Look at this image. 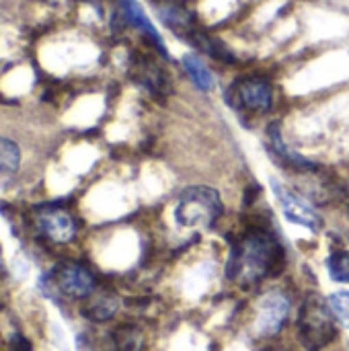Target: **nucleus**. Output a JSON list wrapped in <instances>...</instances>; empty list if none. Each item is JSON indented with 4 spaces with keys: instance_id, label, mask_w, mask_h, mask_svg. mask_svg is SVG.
<instances>
[{
    "instance_id": "nucleus-9",
    "label": "nucleus",
    "mask_w": 349,
    "mask_h": 351,
    "mask_svg": "<svg viewBox=\"0 0 349 351\" xmlns=\"http://www.w3.org/2000/svg\"><path fill=\"white\" fill-rule=\"evenodd\" d=\"M35 224H37V230L45 239H49L51 243H58V245L70 243L76 237L74 218L66 210H60V208H47V210L39 212L35 218Z\"/></svg>"
},
{
    "instance_id": "nucleus-12",
    "label": "nucleus",
    "mask_w": 349,
    "mask_h": 351,
    "mask_svg": "<svg viewBox=\"0 0 349 351\" xmlns=\"http://www.w3.org/2000/svg\"><path fill=\"white\" fill-rule=\"evenodd\" d=\"M109 348L111 351H144L146 335H144L142 327H138L134 323H123L111 331Z\"/></svg>"
},
{
    "instance_id": "nucleus-14",
    "label": "nucleus",
    "mask_w": 349,
    "mask_h": 351,
    "mask_svg": "<svg viewBox=\"0 0 349 351\" xmlns=\"http://www.w3.org/2000/svg\"><path fill=\"white\" fill-rule=\"evenodd\" d=\"M325 267H327L331 282L349 286V249H344V247L333 249L325 261Z\"/></svg>"
},
{
    "instance_id": "nucleus-8",
    "label": "nucleus",
    "mask_w": 349,
    "mask_h": 351,
    "mask_svg": "<svg viewBox=\"0 0 349 351\" xmlns=\"http://www.w3.org/2000/svg\"><path fill=\"white\" fill-rule=\"evenodd\" d=\"M117 12L128 27H134L152 43V47L158 51V56L169 60V49H167L160 33L156 31V27L150 23V19L146 16V12L142 10V6L136 0H117Z\"/></svg>"
},
{
    "instance_id": "nucleus-10",
    "label": "nucleus",
    "mask_w": 349,
    "mask_h": 351,
    "mask_svg": "<svg viewBox=\"0 0 349 351\" xmlns=\"http://www.w3.org/2000/svg\"><path fill=\"white\" fill-rule=\"evenodd\" d=\"M134 78L152 97L163 99L171 90V82H169L167 70L152 56H140V58L134 60Z\"/></svg>"
},
{
    "instance_id": "nucleus-3",
    "label": "nucleus",
    "mask_w": 349,
    "mask_h": 351,
    "mask_svg": "<svg viewBox=\"0 0 349 351\" xmlns=\"http://www.w3.org/2000/svg\"><path fill=\"white\" fill-rule=\"evenodd\" d=\"M224 216V202L216 187L189 185L183 187L175 208L173 220L183 230H212Z\"/></svg>"
},
{
    "instance_id": "nucleus-16",
    "label": "nucleus",
    "mask_w": 349,
    "mask_h": 351,
    "mask_svg": "<svg viewBox=\"0 0 349 351\" xmlns=\"http://www.w3.org/2000/svg\"><path fill=\"white\" fill-rule=\"evenodd\" d=\"M327 304L335 315L337 323L349 331V290H337L327 296Z\"/></svg>"
},
{
    "instance_id": "nucleus-5",
    "label": "nucleus",
    "mask_w": 349,
    "mask_h": 351,
    "mask_svg": "<svg viewBox=\"0 0 349 351\" xmlns=\"http://www.w3.org/2000/svg\"><path fill=\"white\" fill-rule=\"evenodd\" d=\"M292 315V296L282 288H269L265 290L251 315V333L253 337L261 341L276 339L288 325Z\"/></svg>"
},
{
    "instance_id": "nucleus-2",
    "label": "nucleus",
    "mask_w": 349,
    "mask_h": 351,
    "mask_svg": "<svg viewBox=\"0 0 349 351\" xmlns=\"http://www.w3.org/2000/svg\"><path fill=\"white\" fill-rule=\"evenodd\" d=\"M294 333L298 346L304 351H325L337 341V319L331 313L327 298L317 292H306L302 296L296 313Z\"/></svg>"
},
{
    "instance_id": "nucleus-7",
    "label": "nucleus",
    "mask_w": 349,
    "mask_h": 351,
    "mask_svg": "<svg viewBox=\"0 0 349 351\" xmlns=\"http://www.w3.org/2000/svg\"><path fill=\"white\" fill-rule=\"evenodd\" d=\"M272 183V191L280 204V210L284 214V218L290 222V224H296V226H302L311 232H319L323 228V218L321 214L304 199L300 197L296 191L288 189L284 183H280L276 177L269 179Z\"/></svg>"
},
{
    "instance_id": "nucleus-4",
    "label": "nucleus",
    "mask_w": 349,
    "mask_h": 351,
    "mask_svg": "<svg viewBox=\"0 0 349 351\" xmlns=\"http://www.w3.org/2000/svg\"><path fill=\"white\" fill-rule=\"evenodd\" d=\"M228 105L247 117H265L276 105V86L265 74H241L226 90Z\"/></svg>"
},
{
    "instance_id": "nucleus-15",
    "label": "nucleus",
    "mask_w": 349,
    "mask_h": 351,
    "mask_svg": "<svg viewBox=\"0 0 349 351\" xmlns=\"http://www.w3.org/2000/svg\"><path fill=\"white\" fill-rule=\"evenodd\" d=\"M21 167V148L10 138H0V175H14Z\"/></svg>"
},
{
    "instance_id": "nucleus-13",
    "label": "nucleus",
    "mask_w": 349,
    "mask_h": 351,
    "mask_svg": "<svg viewBox=\"0 0 349 351\" xmlns=\"http://www.w3.org/2000/svg\"><path fill=\"white\" fill-rule=\"evenodd\" d=\"M181 66H183L185 74L189 76V80H191V82L202 90V93H210V90H214V86H216V78H214L212 70L208 68V64L202 60V56H200V53H193V51L183 53V56H181Z\"/></svg>"
},
{
    "instance_id": "nucleus-17",
    "label": "nucleus",
    "mask_w": 349,
    "mask_h": 351,
    "mask_svg": "<svg viewBox=\"0 0 349 351\" xmlns=\"http://www.w3.org/2000/svg\"><path fill=\"white\" fill-rule=\"evenodd\" d=\"M16 351H31V346H29V341L27 339H23V337H16Z\"/></svg>"
},
{
    "instance_id": "nucleus-6",
    "label": "nucleus",
    "mask_w": 349,
    "mask_h": 351,
    "mask_svg": "<svg viewBox=\"0 0 349 351\" xmlns=\"http://www.w3.org/2000/svg\"><path fill=\"white\" fill-rule=\"evenodd\" d=\"M49 284L66 298L86 300L97 290V280L88 267L76 261H64L49 274Z\"/></svg>"
},
{
    "instance_id": "nucleus-18",
    "label": "nucleus",
    "mask_w": 349,
    "mask_h": 351,
    "mask_svg": "<svg viewBox=\"0 0 349 351\" xmlns=\"http://www.w3.org/2000/svg\"><path fill=\"white\" fill-rule=\"evenodd\" d=\"M346 232H348V237H349V210H348V214H346Z\"/></svg>"
},
{
    "instance_id": "nucleus-19",
    "label": "nucleus",
    "mask_w": 349,
    "mask_h": 351,
    "mask_svg": "<svg viewBox=\"0 0 349 351\" xmlns=\"http://www.w3.org/2000/svg\"><path fill=\"white\" fill-rule=\"evenodd\" d=\"M278 351H292V350H278Z\"/></svg>"
},
{
    "instance_id": "nucleus-11",
    "label": "nucleus",
    "mask_w": 349,
    "mask_h": 351,
    "mask_svg": "<svg viewBox=\"0 0 349 351\" xmlns=\"http://www.w3.org/2000/svg\"><path fill=\"white\" fill-rule=\"evenodd\" d=\"M119 311V296L113 292H93L82 306V315L93 323H107Z\"/></svg>"
},
{
    "instance_id": "nucleus-1",
    "label": "nucleus",
    "mask_w": 349,
    "mask_h": 351,
    "mask_svg": "<svg viewBox=\"0 0 349 351\" xmlns=\"http://www.w3.org/2000/svg\"><path fill=\"white\" fill-rule=\"evenodd\" d=\"M284 261L286 249L276 230L265 222H251L230 241L224 278L241 290H253L278 276Z\"/></svg>"
}]
</instances>
